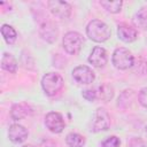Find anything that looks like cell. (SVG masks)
Segmentation results:
<instances>
[{
    "instance_id": "obj_3",
    "label": "cell",
    "mask_w": 147,
    "mask_h": 147,
    "mask_svg": "<svg viewBox=\"0 0 147 147\" xmlns=\"http://www.w3.org/2000/svg\"><path fill=\"white\" fill-rule=\"evenodd\" d=\"M113 64L115 68L119 70H126L131 67H133L134 63V57L131 54V52L124 47L116 48L113 53Z\"/></svg>"
},
{
    "instance_id": "obj_14",
    "label": "cell",
    "mask_w": 147,
    "mask_h": 147,
    "mask_svg": "<svg viewBox=\"0 0 147 147\" xmlns=\"http://www.w3.org/2000/svg\"><path fill=\"white\" fill-rule=\"evenodd\" d=\"M1 68L8 72L15 74L17 70V62L15 57L9 53H3L1 57Z\"/></svg>"
},
{
    "instance_id": "obj_23",
    "label": "cell",
    "mask_w": 147,
    "mask_h": 147,
    "mask_svg": "<svg viewBox=\"0 0 147 147\" xmlns=\"http://www.w3.org/2000/svg\"><path fill=\"white\" fill-rule=\"evenodd\" d=\"M138 100L142 107L147 108V87H144L140 90V92L138 94Z\"/></svg>"
},
{
    "instance_id": "obj_20",
    "label": "cell",
    "mask_w": 147,
    "mask_h": 147,
    "mask_svg": "<svg viewBox=\"0 0 147 147\" xmlns=\"http://www.w3.org/2000/svg\"><path fill=\"white\" fill-rule=\"evenodd\" d=\"M100 5L108 11L111 14H116L118 11H121L123 2L121 0H116V1H109V0H102L100 1Z\"/></svg>"
},
{
    "instance_id": "obj_16",
    "label": "cell",
    "mask_w": 147,
    "mask_h": 147,
    "mask_svg": "<svg viewBox=\"0 0 147 147\" xmlns=\"http://www.w3.org/2000/svg\"><path fill=\"white\" fill-rule=\"evenodd\" d=\"M1 34L5 39V41L9 45L14 44L16 41V38H17V33L15 31V29L8 24H2L1 26Z\"/></svg>"
},
{
    "instance_id": "obj_21",
    "label": "cell",
    "mask_w": 147,
    "mask_h": 147,
    "mask_svg": "<svg viewBox=\"0 0 147 147\" xmlns=\"http://www.w3.org/2000/svg\"><path fill=\"white\" fill-rule=\"evenodd\" d=\"M119 139L116 136H111L102 142V147H119Z\"/></svg>"
},
{
    "instance_id": "obj_10",
    "label": "cell",
    "mask_w": 147,
    "mask_h": 147,
    "mask_svg": "<svg viewBox=\"0 0 147 147\" xmlns=\"http://www.w3.org/2000/svg\"><path fill=\"white\" fill-rule=\"evenodd\" d=\"M39 34L41 36V38L44 40H46L47 42L53 44L56 40V38H57V29H56V25H54L49 21L44 22L40 25V28H39Z\"/></svg>"
},
{
    "instance_id": "obj_8",
    "label": "cell",
    "mask_w": 147,
    "mask_h": 147,
    "mask_svg": "<svg viewBox=\"0 0 147 147\" xmlns=\"http://www.w3.org/2000/svg\"><path fill=\"white\" fill-rule=\"evenodd\" d=\"M72 77L77 83L80 84H91L95 76L91 68L87 65H78L72 70Z\"/></svg>"
},
{
    "instance_id": "obj_6",
    "label": "cell",
    "mask_w": 147,
    "mask_h": 147,
    "mask_svg": "<svg viewBox=\"0 0 147 147\" xmlns=\"http://www.w3.org/2000/svg\"><path fill=\"white\" fill-rule=\"evenodd\" d=\"M51 13L59 18H68L71 14V6L67 1L51 0L47 2Z\"/></svg>"
},
{
    "instance_id": "obj_25",
    "label": "cell",
    "mask_w": 147,
    "mask_h": 147,
    "mask_svg": "<svg viewBox=\"0 0 147 147\" xmlns=\"http://www.w3.org/2000/svg\"><path fill=\"white\" fill-rule=\"evenodd\" d=\"M23 147H36V146H33V145H24Z\"/></svg>"
},
{
    "instance_id": "obj_22",
    "label": "cell",
    "mask_w": 147,
    "mask_h": 147,
    "mask_svg": "<svg viewBox=\"0 0 147 147\" xmlns=\"http://www.w3.org/2000/svg\"><path fill=\"white\" fill-rule=\"evenodd\" d=\"M82 95L87 101H94L95 99H98V93L94 90H84Z\"/></svg>"
},
{
    "instance_id": "obj_5",
    "label": "cell",
    "mask_w": 147,
    "mask_h": 147,
    "mask_svg": "<svg viewBox=\"0 0 147 147\" xmlns=\"http://www.w3.org/2000/svg\"><path fill=\"white\" fill-rule=\"evenodd\" d=\"M110 126V117L109 114L103 108H98L93 115L91 122V131L92 132H101L108 130Z\"/></svg>"
},
{
    "instance_id": "obj_4",
    "label": "cell",
    "mask_w": 147,
    "mask_h": 147,
    "mask_svg": "<svg viewBox=\"0 0 147 147\" xmlns=\"http://www.w3.org/2000/svg\"><path fill=\"white\" fill-rule=\"evenodd\" d=\"M83 36L79 33V32H76V31H69L64 34L63 37V40H62V45H63V48L64 51L68 53V54H77L82 46H83Z\"/></svg>"
},
{
    "instance_id": "obj_19",
    "label": "cell",
    "mask_w": 147,
    "mask_h": 147,
    "mask_svg": "<svg viewBox=\"0 0 147 147\" xmlns=\"http://www.w3.org/2000/svg\"><path fill=\"white\" fill-rule=\"evenodd\" d=\"M65 142L69 147H83L85 144V138L79 133L71 132L65 137Z\"/></svg>"
},
{
    "instance_id": "obj_12",
    "label": "cell",
    "mask_w": 147,
    "mask_h": 147,
    "mask_svg": "<svg viewBox=\"0 0 147 147\" xmlns=\"http://www.w3.org/2000/svg\"><path fill=\"white\" fill-rule=\"evenodd\" d=\"M28 136H29V132H28V130H26L23 125L13 124V125L9 126L8 137H9V139H10L13 142H16V144L23 142V141L26 140Z\"/></svg>"
},
{
    "instance_id": "obj_18",
    "label": "cell",
    "mask_w": 147,
    "mask_h": 147,
    "mask_svg": "<svg viewBox=\"0 0 147 147\" xmlns=\"http://www.w3.org/2000/svg\"><path fill=\"white\" fill-rule=\"evenodd\" d=\"M134 96V93L132 90H125L121 93V95L118 96V100H117V106L125 109L127 107H130L131 102H132V99Z\"/></svg>"
},
{
    "instance_id": "obj_15",
    "label": "cell",
    "mask_w": 147,
    "mask_h": 147,
    "mask_svg": "<svg viewBox=\"0 0 147 147\" xmlns=\"http://www.w3.org/2000/svg\"><path fill=\"white\" fill-rule=\"evenodd\" d=\"M133 24L140 30H147V8H141L132 17Z\"/></svg>"
},
{
    "instance_id": "obj_24",
    "label": "cell",
    "mask_w": 147,
    "mask_h": 147,
    "mask_svg": "<svg viewBox=\"0 0 147 147\" xmlns=\"http://www.w3.org/2000/svg\"><path fill=\"white\" fill-rule=\"evenodd\" d=\"M129 147H146V145L140 137H133L129 141Z\"/></svg>"
},
{
    "instance_id": "obj_11",
    "label": "cell",
    "mask_w": 147,
    "mask_h": 147,
    "mask_svg": "<svg viewBox=\"0 0 147 147\" xmlns=\"http://www.w3.org/2000/svg\"><path fill=\"white\" fill-rule=\"evenodd\" d=\"M117 36L122 41L129 44V42H132L137 39L138 32L134 28H132L125 23H121L117 26Z\"/></svg>"
},
{
    "instance_id": "obj_17",
    "label": "cell",
    "mask_w": 147,
    "mask_h": 147,
    "mask_svg": "<svg viewBox=\"0 0 147 147\" xmlns=\"http://www.w3.org/2000/svg\"><path fill=\"white\" fill-rule=\"evenodd\" d=\"M98 93V99H101L105 102H108L113 99L114 96V87L109 84H103L99 87Z\"/></svg>"
},
{
    "instance_id": "obj_2",
    "label": "cell",
    "mask_w": 147,
    "mask_h": 147,
    "mask_svg": "<svg viewBox=\"0 0 147 147\" xmlns=\"http://www.w3.org/2000/svg\"><path fill=\"white\" fill-rule=\"evenodd\" d=\"M41 87L45 94L53 96L63 87V78L56 72H48L41 79Z\"/></svg>"
},
{
    "instance_id": "obj_9",
    "label": "cell",
    "mask_w": 147,
    "mask_h": 147,
    "mask_svg": "<svg viewBox=\"0 0 147 147\" xmlns=\"http://www.w3.org/2000/svg\"><path fill=\"white\" fill-rule=\"evenodd\" d=\"M107 52L101 46H95L88 56V62L95 68H102L107 63Z\"/></svg>"
},
{
    "instance_id": "obj_1",
    "label": "cell",
    "mask_w": 147,
    "mask_h": 147,
    "mask_svg": "<svg viewBox=\"0 0 147 147\" xmlns=\"http://www.w3.org/2000/svg\"><path fill=\"white\" fill-rule=\"evenodd\" d=\"M110 33L111 32H110L109 26L100 20H92L91 22H88V24L86 26L87 37L95 42L106 41L110 37Z\"/></svg>"
},
{
    "instance_id": "obj_13",
    "label": "cell",
    "mask_w": 147,
    "mask_h": 147,
    "mask_svg": "<svg viewBox=\"0 0 147 147\" xmlns=\"http://www.w3.org/2000/svg\"><path fill=\"white\" fill-rule=\"evenodd\" d=\"M31 114H32V108H31L30 105H28L25 102L15 103L10 109V116L15 121L22 119V118H24V117H26Z\"/></svg>"
},
{
    "instance_id": "obj_26",
    "label": "cell",
    "mask_w": 147,
    "mask_h": 147,
    "mask_svg": "<svg viewBox=\"0 0 147 147\" xmlns=\"http://www.w3.org/2000/svg\"><path fill=\"white\" fill-rule=\"evenodd\" d=\"M146 130H147V126H146Z\"/></svg>"
},
{
    "instance_id": "obj_7",
    "label": "cell",
    "mask_w": 147,
    "mask_h": 147,
    "mask_svg": "<svg viewBox=\"0 0 147 147\" xmlns=\"http://www.w3.org/2000/svg\"><path fill=\"white\" fill-rule=\"evenodd\" d=\"M45 125L53 133H61L64 129V121L61 114L51 111L45 116Z\"/></svg>"
}]
</instances>
